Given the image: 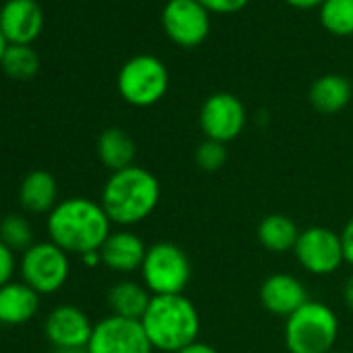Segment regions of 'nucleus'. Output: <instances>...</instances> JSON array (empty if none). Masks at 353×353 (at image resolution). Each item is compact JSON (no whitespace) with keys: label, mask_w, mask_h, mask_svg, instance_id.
I'll return each instance as SVG.
<instances>
[{"label":"nucleus","mask_w":353,"mask_h":353,"mask_svg":"<svg viewBox=\"0 0 353 353\" xmlns=\"http://www.w3.org/2000/svg\"><path fill=\"white\" fill-rule=\"evenodd\" d=\"M46 233L52 243L69 256L100 252L106 237L112 233V223L102 204L90 198L61 200L46 219Z\"/></svg>","instance_id":"1"},{"label":"nucleus","mask_w":353,"mask_h":353,"mask_svg":"<svg viewBox=\"0 0 353 353\" xmlns=\"http://www.w3.org/2000/svg\"><path fill=\"white\" fill-rule=\"evenodd\" d=\"M158 176L143 166H127L110 172L100 194V204L110 223L119 229H131L145 223L160 204Z\"/></svg>","instance_id":"2"},{"label":"nucleus","mask_w":353,"mask_h":353,"mask_svg":"<svg viewBox=\"0 0 353 353\" xmlns=\"http://www.w3.org/2000/svg\"><path fill=\"white\" fill-rule=\"evenodd\" d=\"M139 322L154 351L160 353H176L196 343L202 330L200 312L185 293L154 295Z\"/></svg>","instance_id":"3"},{"label":"nucleus","mask_w":353,"mask_h":353,"mask_svg":"<svg viewBox=\"0 0 353 353\" xmlns=\"http://www.w3.org/2000/svg\"><path fill=\"white\" fill-rule=\"evenodd\" d=\"M339 339L334 310L318 299H307L297 312L285 318L283 341L289 353H330Z\"/></svg>","instance_id":"4"},{"label":"nucleus","mask_w":353,"mask_h":353,"mask_svg":"<svg viewBox=\"0 0 353 353\" xmlns=\"http://www.w3.org/2000/svg\"><path fill=\"white\" fill-rule=\"evenodd\" d=\"M139 281L152 295H181L192 281L190 256L172 241H156L148 245Z\"/></svg>","instance_id":"5"},{"label":"nucleus","mask_w":353,"mask_h":353,"mask_svg":"<svg viewBox=\"0 0 353 353\" xmlns=\"http://www.w3.org/2000/svg\"><path fill=\"white\" fill-rule=\"evenodd\" d=\"M170 85V75L166 65L154 54H135L131 57L117 75L119 96L135 106L148 108L158 104Z\"/></svg>","instance_id":"6"},{"label":"nucleus","mask_w":353,"mask_h":353,"mask_svg":"<svg viewBox=\"0 0 353 353\" xmlns=\"http://www.w3.org/2000/svg\"><path fill=\"white\" fill-rule=\"evenodd\" d=\"M19 274L40 295L59 293L71 276V258L57 243L38 241L21 254Z\"/></svg>","instance_id":"7"},{"label":"nucleus","mask_w":353,"mask_h":353,"mask_svg":"<svg viewBox=\"0 0 353 353\" xmlns=\"http://www.w3.org/2000/svg\"><path fill=\"white\" fill-rule=\"evenodd\" d=\"M166 38L179 48L202 46L212 28L210 13L200 0H168L160 15Z\"/></svg>","instance_id":"8"},{"label":"nucleus","mask_w":353,"mask_h":353,"mask_svg":"<svg viewBox=\"0 0 353 353\" xmlns=\"http://www.w3.org/2000/svg\"><path fill=\"white\" fill-rule=\"evenodd\" d=\"M293 256L297 264L314 276H328L336 272L341 264H345L339 233L318 225L301 229L293 248Z\"/></svg>","instance_id":"9"},{"label":"nucleus","mask_w":353,"mask_h":353,"mask_svg":"<svg viewBox=\"0 0 353 353\" xmlns=\"http://www.w3.org/2000/svg\"><path fill=\"white\" fill-rule=\"evenodd\" d=\"M85 349L88 353H154L141 322L114 314H108L94 324Z\"/></svg>","instance_id":"10"},{"label":"nucleus","mask_w":353,"mask_h":353,"mask_svg":"<svg viewBox=\"0 0 353 353\" xmlns=\"http://www.w3.org/2000/svg\"><path fill=\"white\" fill-rule=\"evenodd\" d=\"M245 123V106L231 92H216L208 96L200 108V129L206 135V139L229 143L241 135Z\"/></svg>","instance_id":"11"},{"label":"nucleus","mask_w":353,"mask_h":353,"mask_svg":"<svg viewBox=\"0 0 353 353\" xmlns=\"http://www.w3.org/2000/svg\"><path fill=\"white\" fill-rule=\"evenodd\" d=\"M94 332L90 316L71 303L52 307L44 320V334L54 349H83Z\"/></svg>","instance_id":"12"},{"label":"nucleus","mask_w":353,"mask_h":353,"mask_svg":"<svg viewBox=\"0 0 353 353\" xmlns=\"http://www.w3.org/2000/svg\"><path fill=\"white\" fill-rule=\"evenodd\" d=\"M44 28V11L36 0H7L0 7V30L9 44L30 46Z\"/></svg>","instance_id":"13"},{"label":"nucleus","mask_w":353,"mask_h":353,"mask_svg":"<svg viewBox=\"0 0 353 353\" xmlns=\"http://www.w3.org/2000/svg\"><path fill=\"white\" fill-rule=\"evenodd\" d=\"M258 297L262 307L279 318H289L310 299L305 285L287 272H274L266 276L260 285Z\"/></svg>","instance_id":"14"},{"label":"nucleus","mask_w":353,"mask_h":353,"mask_svg":"<svg viewBox=\"0 0 353 353\" xmlns=\"http://www.w3.org/2000/svg\"><path fill=\"white\" fill-rule=\"evenodd\" d=\"M145 252H148V245L135 231L117 229L102 243L100 258H102V266L108 268L110 272L129 276L133 272H139Z\"/></svg>","instance_id":"15"},{"label":"nucleus","mask_w":353,"mask_h":353,"mask_svg":"<svg viewBox=\"0 0 353 353\" xmlns=\"http://www.w3.org/2000/svg\"><path fill=\"white\" fill-rule=\"evenodd\" d=\"M40 293L23 281H11L0 287V324H28L40 310Z\"/></svg>","instance_id":"16"},{"label":"nucleus","mask_w":353,"mask_h":353,"mask_svg":"<svg viewBox=\"0 0 353 353\" xmlns=\"http://www.w3.org/2000/svg\"><path fill=\"white\" fill-rule=\"evenodd\" d=\"M19 204L30 214H50L59 204V183L48 170H32L19 185Z\"/></svg>","instance_id":"17"},{"label":"nucleus","mask_w":353,"mask_h":353,"mask_svg":"<svg viewBox=\"0 0 353 353\" xmlns=\"http://www.w3.org/2000/svg\"><path fill=\"white\" fill-rule=\"evenodd\" d=\"M152 297L154 295L145 289V285L141 281H133V279L117 281L106 293L110 314L129 318V320H141Z\"/></svg>","instance_id":"18"},{"label":"nucleus","mask_w":353,"mask_h":353,"mask_svg":"<svg viewBox=\"0 0 353 353\" xmlns=\"http://www.w3.org/2000/svg\"><path fill=\"white\" fill-rule=\"evenodd\" d=\"M351 96H353L351 81L343 75H336V73H328V75L318 77L310 85V94H307L312 108L322 112V114L341 112L351 102Z\"/></svg>","instance_id":"19"},{"label":"nucleus","mask_w":353,"mask_h":353,"mask_svg":"<svg viewBox=\"0 0 353 353\" xmlns=\"http://www.w3.org/2000/svg\"><path fill=\"white\" fill-rule=\"evenodd\" d=\"M96 152H98L100 162L110 172H117V170H123V168L135 164L137 145L125 129L108 127L100 133L98 143H96Z\"/></svg>","instance_id":"20"},{"label":"nucleus","mask_w":353,"mask_h":353,"mask_svg":"<svg viewBox=\"0 0 353 353\" xmlns=\"http://www.w3.org/2000/svg\"><path fill=\"white\" fill-rule=\"evenodd\" d=\"M299 227L295 225L293 219L285 216V214H266L260 225H258V241L260 245L270 252V254H285V252H293L297 237H299Z\"/></svg>","instance_id":"21"},{"label":"nucleus","mask_w":353,"mask_h":353,"mask_svg":"<svg viewBox=\"0 0 353 353\" xmlns=\"http://www.w3.org/2000/svg\"><path fill=\"white\" fill-rule=\"evenodd\" d=\"M0 69L13 79L26 81L40 71V57L32 46L9 44L3 54V61H0Z\"/></svg>","instance_id":"22"},{"label":"nucleus","mask_w":353,"mask_h":353,"mask_svg":"<svg viewBox=\"0 0 353 353\" xmlns=\"http://www.w3.org/2000/svg\"><path fill=\"white\" fill-rule=\"evenodd\" d=\"M318 17L328 34L339 38L353 36V0H324Z\"/></svg>","instance_id":"23"},{"label":"nucleus","mask_w":353,"mask_h":353,"mask_svg":"<svg viewBox=\"0 0 353 353\" xmlns=\"http://www.w3.org/2000/svg\"><path fill=\"white\" fill-rule=\"evenodd\" d=\"M0 241L13 252H26L30 250L34 241V229L32 223L23 214H7L0 219Z\"/></svg>","instance_id":"24"},{"label":"nucleus","mask_w":353,"mask_h":353,"mask_svg":"<svg viewBox=\"0 0 353 353\" xmlns=\"http://www.w3.org/2000/svg\"><path fill=\"white\" fill-rule=\"evenodd\" d=\"M194 158H196L198 168H202L204 172H216L227 164V158H229L227 143H221L214 139H204L196 148Z\"/></svg>","instance_id":"25"},{"label":"nucleus","mask_w":353,"mask_h":353,"mask_svg":"<svg viewBox=\"0 0 353 353\" xmlns=\"http://www.w3.org/2000/svg\"><path fill=\"white\" fill-rule=\"evenodd\" d=\"M210 15H233L248 7L250 0H200Z\"/></svg>","instance_id":"26"},{"label":"nucleus","mask_w":353,"mask_h":353,"mask_svg":"<svg viewBox=\"0 0 353 353\" xmlns=\"http://www.w3.org/2000/svg\"><path fill=\"white\" fill-rule=\"evenodd\" d=\"M17 268L19 266H17V260H15V252L0 241V287H5L7 283L13 281V274H15Z\"/></svg>","instance_id":"27"},{"label":"nucleus","mask_w":353,"mask_h":353,"mask_svg":"<svg viewBox=\"0 0 353 353\" xmlns=\"http://www.w3.org/2000/svg\"><path fill=\"white\" fill-rule=\"evenodd\" d=\"M339 237H341V245H343L345 264H349L353 268V216L345 223V227L341 229Z\"/></svg>","instance_id":"28"},{"label":"nucleus","mask_w":353,"mask_h":353,"mask_svg":"<svg viewBox=\"0 0 353 353\" xmlns=\"http://www.w3.org/2000/svg\"><path fill=\"white\" fill-rule=\"evenodd\" d=\"M176 353H221L214 345H210V343H204V341H196V343H192V345H188V347H183V349H179Z\"/></svg>","instance_id":"29"},{"label":"nucleus","mask_w":353,"mask_h":353,"mask_svg":"<svg viewBox=\"0 0 353 353\" xmlns=\"http://www.w3.org/2000/svg\"><path fill=\"white\" fill-rule=\"evenodd\" d=\"M285 3L293 9L299 11H310V9H320L324 0H285Z\"/></svg>","instance_id":"30"},{"label":"nucleus","mask_w":353,"mask_h":353,"mask_svg":"<svg viewBox=\"0 0 353 353\" xmlns=\"http://www.w3.org/2000/svg\"><path fill=\"white\" fill-rule=\"evenodd\" d=\"M343 301L349 310H353V272L347 276V281L343 285Z\"/></svg>","instance_id":"31"},{"label":"nucleus","mask_w":353,"mask_h":353,"mask_svg":"<svg viewBox=\"0 0 353 353\" xmlns=\"http://www.w3.org/2000/svg\"><path fill=\"white\" fill-rule=\"evenodd\" d=\"M81 262L88 266V268H96L102 264V258H100V252H90V254H83L81 256Z\"/></svg>","instance_id":"32"},{"label":"nucleus","mask_w":353,"mask_h":353,"mask_svg":"<svg viewBox=\"0 0 353 353\" xmlns=\"http://www.w3.org/2000/svg\"><path fill=\"white\" fill-rule=\"evenodd\" d=\"M7 46H9V42H7V38H5L3 30H0V61H3V54H5Z\"/></svg>","instance_id":"33"},{"label":"nucleus","mask_w":353,"mask_h":353,"mask_svg":"<svg viewBox=\"0 0 353 353\" xmlns=\"http://www.w3.org/2000/svg\"><path fill=\"white\" fill-rule=\"evenodd\" d=\"M52 353H88V349H54Z\"/></svg>","instance_id":"34"},{"label":"nucleus","mask_w":353,"mask_h":353,"mask_svg":"<svg viewBox=\"0 0 353 353\" xmlns=\"http://www.w3.org/2000/svg\"><path fill=\"white\" fill-rule=\"evenodd\" d=\"M330 353H347V351H336V349H332Z\"/></svg>","instance_id":"35"}]
</instances>
